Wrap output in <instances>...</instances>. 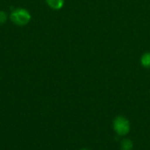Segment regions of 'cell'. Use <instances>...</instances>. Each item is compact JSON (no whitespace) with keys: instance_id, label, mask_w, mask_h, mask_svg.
I'll use <instances>...</instances> for the list:
<instances>
[{"instance_id":"cell-1","label":"cell","mask_w":150,"mask_h":150,"mask_svg":"<svg viewBox=\"0 0 150 150\" xmlns=\"http://www.w3.org/2000/svg\"><path fill=\"white\" fill-rule=\"evenodd\" d=\"M9 19L18 26H25L32 20V14L27 9L24 7H18L14 8L11 11Z\"/></svg>"},{"instance_id":"cell-4","label":"cell","mask_w":150,"mask_h":150,"mask_svg":"<svg viewBox=\"0 0 150 150\" xmlns=\"http://www.w3.org/2000/svg\"><path fill=\"white\" fill-rule=\"evenodd\" d=\"M134 147V142L129 138H124L120 142V150H133Z\"/></svg>"},{"instance_id":"cell-7","label":"cell","mask_w":150,"mask_h":150,"mask_svg":"<svg viewBox=\"0 0 150 150\" xmlns=\"http://www.w3.org/2000/svg\"><path fill=\"white\" fill-rule=\"evenodd\" d=\"M79 150H91L90 149H87V148H83V149H81Z\"/></svg>"},{"instance_id":"cell-3","label":"cell","mask_w":150,"mask_h":150,"mask_svg":"<svg viewBox=\"0 0 150 150\" xmlns=\"http://www.w3.org/2000/svg\"><path fill=\"white\" fill-rule=\"evenodd\" d=\"M47 5L54 10V11H59L63 8L65 4V0H45Z\"/></svg>"},{"instance_id":"cell-6","label":"cell","mask_w":150,"mask_h":150,"mask_svg":"<svg viewBox=\"0 0 150 150\" xmlns=\"http://www.w3.org/2000/svg\"><path fill=\"white\" fill-rule=\"evenodd\" d=\"M9 18L8 14L4 11H0V25H4L6 23L7 19Z\"/></svg>"},{"instance_id":"cell-2","label":"cell","mask_w":150,"mask_h":150,"mask_svg":"<svg viewBox=\"0 0 150 150\" xmlns=\"http://www.w3.org/2000/svg\"><path fill=\"white\" fill-rule=\"evenodd\" d=\"M112 126L114 133L120 137H126L131 130V124L129 120L123 115L116 116L112 120Z\"/></svg>"},{"instance_id":"cell-5","label":"cell","mask_w":150,"mask_h":150,"mask_svg":"<svg viewBox=\"0 0 150 150\" xmlns=\"http://www.w3.org/2000/svg\"><path fill=\"white\" fill-rule=\"evenodd\" d=\"M141 64L145 69H150V52L144 53L141 57Z\"/></svg>"}]
</instances>
